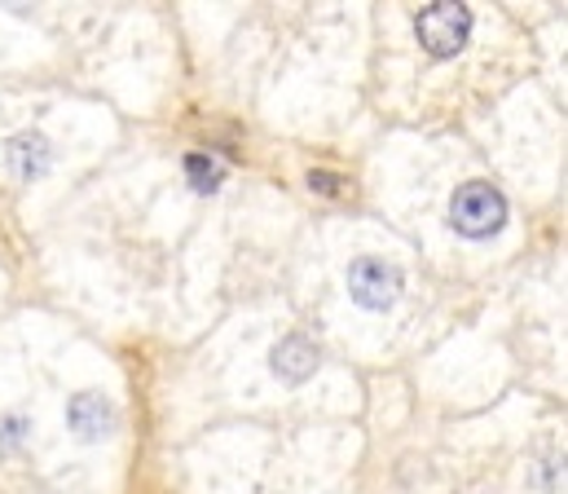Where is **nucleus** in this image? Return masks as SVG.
I'll return each mask as SVG.
<instances>
[{"instance_id": "1", "label": "nucleus", "mask_w": 568, "mask_h": 494, "mask_svg": "<svg viewBox=\"0 0 568 494\" xmlns=\"http://www.w3.org/2000/svg\"><path fill=\"white\" fill-rule=\"evenodd\" d=\"M449 225L463 239H494L507 225V194L489 181H463L449 194Z\"/></svg>"}, {"instance_id": "2", "label": "nucleus", "mask_w": 568, "mask_h": 494, "mask_svg": "<svg viewBox=\"0 0 568 494\" xmlns=\"http://www.w3.org/2000/svg\"><path fill=\"white\" fill-rule=\"evenodd\" d=\"M402 288H406L402 270H397L393 261H384V256H357V261L348 265V296H353L362 310H371V314L393 310L397 296H402Z\"/></svg>"}, {"instance_id": "3", "label": "nucleus", "mask_w": 568, "mask_h": 494, "mask_svg": "<svg viewBox=\"0 0 568 494\" xmlns=\"http://www.w3.org/2000/svg\"><path fill=\"white\" fill-rule=\"evenodd\" d=\"M415 31L432 58H454L471 40V9L467 4H427L415 13Z\"/></svg>"}, {"instance_id": "4", "label": "nucleus", "mask_w": 568, "mask_h": 494, "mask_svg": "<svg viewBox=\"0 0 568 494\" xmlns=\"http://www.w3.org/2000/svg\"><path fill=\"white\" fill-rule=\"evenodd\" d=\"M67 429H71L84 446H93V442H106V437L120 429V411H115V402H111L106 393L84 389V393H75V397L67 402Z\"/></svg>"}, {"instance_id": "5", "label": "nucleus", "mask_w": 568, "mask_h": 494, "mask_svg": "<svg viewBox=\"0 0 568 494\" xmlns=\"http://www.w3.org/2000/svg\"><path fill=\"white\" fill-rule=\"evenodd\" d=\"M4 164H9V172H13L22 185H31V181H40V177L53 168V142H49L44 133H36V129H22V133L9 138Z\"/></svg>"}, {"instance_id": "6", "label": "nucleus", "mask_w": 568, "mask_h": 494, "mask_svg": "<svg viewBox=\"0 0 568 494\" xmlns=\"http://www.w3.org/2000/svg\"><path fill=\"white\" fill-rule=\"evenodd\" d=\"M317 357H322V349L308 340V335H286L283 344L274 349V371L283 375L286 384H300V380H308L313 375V366H317Z\"/></svg>"}, {"instance_id": "7", "label": "nucleus", "mask_w": 568, "mask_h": 494, "mask_svg": "<svg viewBox=\"0 0 568 494\" xmlns=\"http://www.w3.org/2000/svg\"><path fill=\"white\" fill-rule=\"evenodd\" d=\"M225 172H230V164H225L216 151H194V155H185V181H190L194 194H216L221 181H225Z\"/></svg>"}, {"instance_id": "8", "label": "nucleus", "mask_w": 568, "mask_h": 494, "mask_svg": "<svg viewBox=\"0 0 568 494\" xmlns=\"http://www.w3.org/2000/svg\"><path fill=\"white\" fill-rule=\"evenodd\" d=\"M31 442V420L22 411H4L0 415V455H18Z\"/></svg>"}, {"instance_id": "9", "label": "nucleus", "mask_w": 568, "mask_h": 494, "mask_svg": "<svg viewBox=\"0 0 568 494\" xmlns=\"http://www.w3.org/2000/svg\"><path fill=\"white\" fill-rule=\"evenodd\" d=\"M308 185L317 194H344V177H335V172H308Z\"/></svg>"}]
</instances>
